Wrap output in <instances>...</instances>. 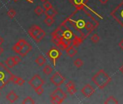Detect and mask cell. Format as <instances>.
<instances>
[{
    "label": "cell",
    "instance_id": "obj_1",
    "mask_svg": "<svg viewBox=\"0 0 123 104\" xmlns=\"http://www.w3.org/2000/svg\"><path fill=\"white\" fill-rule=\"evenodd\" d=\"M91 80L99 89H104L111 82V78L104 69H100L94 76H93Z\"/></svg>",
    "mask_w": 123,
    "mask_h": 104
},
{
    "label": "cell",
    "instance_id": "obj_2",
    "mask_svg": "<svg viewBox=\"0 0 123 104\" xmlns=\"http://www.w3.org/2000/svg\"><path fill=\"white\" fill-rule=\"evenodd\" d=\"M12 74L2 64L0 63V89H2L9 82Z\"/></svg>",
    "mask_w": 123,
    "mask_h": 104
},
{
    "label": "cell",
    "instance_id": "obj_3",
    "mask_svg": "<svg viewBox=\"0 0 123 104\" xmlns=\"http://www.w3.org/2000/svg\"><path fill=\"white\" fill-rule=\"evenodd\" d=\"M110 15L123 28V1L111 12Z\"/></svg>",
    "mask_w": 123,
    "mask_h": 104
},
{
    "label": "cell",
    "instance_id": "obj_4",
    "mask_svg": "<svg viewBox=\"0 0 123 104\" xmlns=\"http://www.w3.org/2000/svg\"><path fill=\"white\" fill-rule=\"evenodd\" d=\"M65 80V78L59 72H56L50 78L51 82L56 87H59L62 84H63Z\"/></svg>",
    "mask_w": 123,
    "mask_h": 104
},
{
    "label": "cell",
    "instance_id": "obj_5",
    "mask_svg": "<svg viewBox=\"0 0 123 104\" xmlns=\"http://www.w3.org/2000/svg\"><path fill=\"white\" fill-rule=\"evenodd\" d=\"M46 55H47V57H49V59H51V60L54 63V65L55 66L56 60L58 59H59V57L62 55V53H61V51L59 49H57L56 48H51L47 52Z\"/></svg>",
    "mask_w": 123,
    "mask_h": 104
},
{
    "label": "cell",
    "instance_id": "obj_6",
    "mask_svg": "<svg viewBox=\"0 0 123 104\" xmlns=\"http://www.w3.org/2000/svg\"><path fill=\"white\" fill-rule=\"evenodd\" d=\"M28 84L34 89L40 87V86H43L44 84V80L38 75H34L28 82Z\"/></svg>",
    "mask_w": 123,
    "mask_h": 104
},
{
    "label": "cell",
    "instance_id": "obj_7",
    "mask_svg": "<svg viewBox=\"0 0 123 104\" xmlns=\"http://www.w3.org/2000/svg\"><path fill=\"white\" fill-rule=\"evenodd\" d=\"M96 90L93 87V86H91L90 84H87L82 89H81V92L83 93V95L86 97V98H90L91 96H92L93 95V93L95 92Z\"/></svg>",
    "mask_w": 123,
    "mask_h": 104
},
{
    "label": "cell",
    "instance_id": "obj_8",
    "mask_svg": "<svg viewBox=\"0 0 123 104\" xmlns=\"http://www.w3.org/2000/svg\"><path fill=\"white\" fill-rule=\"evenodd\" d=\"M53 96H56V97H59V98H61L62 100H65V99H66L67 98V95L66 93H65V92L62 90L60 87H57L51 94V97H53Z\"/></svg>",
    "mask_w": 123,
    "mask_h": 104
},
{
    "label": "cell",
    "instance_id": "obj_9",
    "mask_svg": "<svg viewBox=\"0 0 123 104\" xmlns=\"http://www.w3.org/2000/svg\"><path fill=\"white\" fill-rule=\"evenodd\" d=\"M31 49H32V46H31V44L26 43L22 47V48L20 49V52H19L18 54H19L21 57H25V56L29 53V52L31 51Z\"/></svg>",
    "mask_w": 123,
    "mask_h": 104
},
{
    "label": "cell",
    "instance_id": "obj_10",
    "mask_svg": "<svg viewBox=\"0 0 123 104\" xmlns=\"http://www.w3.org/2000/svg\"><path fill=\"white\" fill-rule=\"evenodd\" d=\"M41 30V28L38 26V25H33L32 26L29 30H28V34L33 38H34L36 37V35L39 33V31Z\"/></svg>",
    "mask_w": 123,
    "mask_h": 104
},
{
    "label": "cell",
    "instance_id": "obj_11",
    "mask_svg": "<svg viewBox=\"0 0 123 104\" xmlns=\"http://www.w3.org/2000/svg\"><path fill=\"white\" fill-rule=\"evenodd\" d=\"M66 87L68 89V92L72 95H74L77 92V90L75 88V85L73 81H70L68 83H67L66 84Z\"/></svg>",
    "mask_w": 123,
    "mask_h": 104
},
{
    "label": "cell",
    "instance_id": "obj_12",
    "mask_svg": "<svg viewBox=\"0 0 123 104\" xmlns=\"http://www.w3.org/2000/svg\"><path fill=\"white\" fill-rule=\"evenodd\" d=\"M6 98H7V100L9 102H10V103H14V102H15V101L18 99V95L14 91H11V92H10L7 95Z\"/></svg>",
    "mask_w": 123,
    "mask_h": 104
},
{
    "label": "cell",
    "instance_id": "obj_13",
    "mask_svg": "<svg viewBox=\"0 0 123 104\" xmlns=\"http://www.w3.org/2000/svg\"><path fill=\"white\" fill-rule=\"evenodd\" d=\"M66 52H67V54L70 57H73L78 53V51L73 46H68L66 48Z\"/></svg>",
    "mask_w": 123,
    "mask_h": 104
},
{
    "label": "cell",
    "instance_id": "obj_14",
    "mask_svg": "<svg viewBox=\"0 0 123 104\" xmlns=\"http://www.w3.org/2000/svg\"><path fill=\"white\" fill-rule=\"evenodd\" d=\"M45 35H46V33H45V31L43 30H41L40 31H39V33L36 35V37L33 38L37 43H38V42H40L44 37H45Z\"/></svg>",
    "mask_w": 123,
    "mask_h": 104
},
{
    "label": "cell",
    "instance_id": "obj_15",
    "mask_svg": "<svg viewBox=\"0 0 123 104\" xmlns=\"http://www.w3.org/2000/svg\"><path fill=\"white\" fill-rule=\"evenodd\" d=\"M73 2L76 7H78L79 8H82L83 7H84L86 5V4L88 2V0H74Z\"/></svg>",
    "mask_w": 123,
    "mask_h": 104
},
{
    "label": "cell",
    "instance_id": "obj_16",
    "mask_svg": "<svg viewBox=\"0 0 123 104\" xmlns=\"http://www.w3.org/2000/svg\"><path fill=\"white\" fill-rule=\"evenodd\" d=\"M44 13H45L46 16H49V17H54L57 14V12H56V10L55 9H54L53 7H51V8H50V9H49V10H45Z\"/></svg>",
    "mask_w": 123,
    "mask_h": 104
},
{
    "label": "cell",
    "instance_id": "obj_17",
    "mask_svg": "<svg viewBox=\"0 0 123 104\" xmlns=\"http://www.w3.org/2000/svg\"><path fill=\"white\" fill-rule=\"evenodd\" d=\"M5 64L9 67V68H12L14 67L15 65H17V64L15 63V62L13 59V57H9L6 61H5Z\"/></svg>",
    "mask_w": 123,
    "mask_h": 104
},
{
    "label": "cell",
    "instance_id": "obj_18",
    "mask_svg": "<svg viewBox=\"0 0 123 104\" xmlns=\"http://www.w3.org/2000/svg\"><path fill=\"white\" fill-rule=\"evenodd\" d=\"M36 63L38 65V66H40V67H42L44 64H45V62H46V59H45V57H43V56H38L37 58H36Z\"/></svg>",
    "mask_w": 123,
    "mask_h": 104
},
{
    "label": "cell",
    "instance_id": "obj_19",
    "mask_svg": "<svg viewBox=\"0 0 123 104\" xmlns=\"http://www.w3.org/2000/svg\"><path fill=\"white\" fill-rule=\"evenodd\" d=\"M104 103L105 104H117L118 100L114 96H109V98L106 99V100L104 101Z\"/></svg>",
    "mask_w": 123,
    "mask_h": 104
},
{
    "label": "cell",
    "instance_id": "obj_20",
    "mask_svg": "<svg viewBox=\"0 0 123 104\" xmlns=\"http://www.w3.org/2000/svg\"><path fill=\"white\" fill-rule=\"evenodd\" d=\"M54 19L52 17H49L46 16V17L44 19V23L47 25V26H51L54 24Z\"/></svg>",
    "mask_w": 123,
    "mask_h": 104
},
{
    "label": "cell",
    "instance_id": "obj_21",
    "mask_svg": "<svg viewBox=\"0 0 123 104\" xmlns=\"http://www.w3.org/2000/svg\"><path fill=\"white\" fill-rule=\"evenodd\" d=\"M62 37L67 38V39H69V40H72L73 37V33H72V31L69 30H65L63 32V35Z\"/></svg>",
    "mask_w": 123,
    "mask_h": 104
},
{
    "label": "cell",
    "instance_id": "obj_22",
    "mask_svg": "<svg viewBox=\"0 0 123 104\" xmlns=\"http://www.w3.org/2000/svg\"><path fill=\"white\" fill-rule=\"evenodd\" d=\"M52 71H53V69H52V67H51L50 65H46V66L43 67V73H44L46 75H51V72H52Z\"/></svg>",
    "mask_w": 123,
    "mask_h": 104
},
{
    "label": "cell",
    "instance_id": "obj_23",
    "mask_svg": "<svg viewBox=\"0 0 123 104\" xmlns=\"http://www.w3.org/2000/svg\"><path fill=\"white\" fill-rule=\"evenodd\" d=\"M64 100H62L61 98H59V97H56V96H53V97H51V102L52 103H56V104H59V103H62Z\"/></svg>",
    "mask_w": 123,
    "mask_h": 104
},
{
    "label": "cell",
    "instance_id": "obj_24",
    "mask_svg": "<svg viewBox=\"0 0 123 104\" xmlns=\"http://www.w3.org/2000/svg\"><path fill=\"white\" fill-rule=\"evenodd\" d=\"M83 42V39L80 37H75V39L73 40V45L74 46H78L81 43Z\"/></svg>",
    "mask_w": 123,
    "mask_h": 104
},
{
    "label": "cell",
    "instance_id": "obj_25",
    "mask_svg": "<svg viewBox=\"0 0 123 104\" xmlns=\"http://www.w3.org/2000/svg\"><path fill=\"white\" fill-rule=\"evenodd\" d=\"M22 103L23 104H34L35 101L33 100V99L31 97H27L23 100Z\"/></svg>",
    "mask_w": 123,
    "mask_h": 104
},
{
    "label": "cell",
    "instance_id": "obj_26",
    "mask_svg": "<svg viewBox=\"0 0 123 104\" xmlns=\"http://www.w3.org/2000/svg\"><path fill=\"white\" fill-rule=\"evenodd\" d=\"M34 12H35V13H36L38 16H41V15L44 12V10H43V9L41 6H38V7L34 10Z\"/></svg>",
    "mask_w": 123,
    "mask_h": 104
},
{
    "label": "cell",
    "instance_id": "obj_27",
    "mask_svg": "<svg viewBox=\"0 0 123 104\" xmlns=\"http://www.w3.org/2000/svg\"><path fill=\"white\" fill-rule=\"evenodd\" d=\"M74 65L78 67V68H80L83 65V62L80 59H77L74 61Z\"/></svg>",
    "mask_w": 123,
    "mask_h": 104
},
{
    "label": "cell",
    "instance_id": "obj_28",
    "mask_svg": "<svg viewBox=\"0 0 123 104\" xmlns=\"http://www.w3.org/2000/svg\"><path fill=\"white\" fill-rule=\"evenodd\" d=\"M91 41H92L93 43H98V42L99 41V40H100L99 35H98V34H96V33H94V34L91 36Z\"/></svg>",
    "mask_w": 123,
    "mask_h": 104
},
{
    "label": "cell",
    "instance_id": "obj_29",
    "mask_svg": "<svg viewBox=\"0 0 123 104\" xmlns=\"http://www.w3.org/2000/svg\"><path fill=\"white\" fill-rule=\"evenodd\" d=\"M7 15L10 17V18H14L15 16L16 15V11L13 9H10L8 10L7 12Z\"/></svg>",
    "mask_w": 123,
    "mask_h": 104
},
{
    "label": "cell",
    "instance_id": "obj_30",
    "mask_svg": "<svg viewBox=\"0 0 123 104\" xmlns=\"http://www.w3.org/2000/svg\"><path fill=\"white\" fill-rule=\"evenodd\" d=\"M43 9H44L45 10H49V9L53 7V6H52V5H51L49 2L46 1V2H44V3H43Z\"/></svg>",
    "mask_w": 123,
    "mask_h": 104
},
{
    "label": "cell",
    "instance_id": "obj_31",
    "mask_svg": "<svg viewBox=\"0 0 123 104\" xmlns=\"http://www.w3.org/2000/svg\"><path fill=\"white\" fill-rule=\"evenodd\" d=\"M35 91H36V92L38 95H41L43 93L44 90H43V88L42 87V86H40V87L36 88V89H35Z\"/></svg>",
    "mask_w": 123,
    "mask_h": 104
},
{
    "label": "cell",
    "instance_id": "obj_32",
    "mask_svg": "<svg viewBox=\"0 0 123 104\" xmlns=\"http://www.w3.org/2000/svg\"><path fill=\"white\" fill-rule=\"evenodd\" d=\"M18 78H19V77L12 75V77H11V78H10V82H13L14 84H17V82H18Z\"/></svg>",
    "mask_w": 123,
    "mask_h": 104
},
{
    "label": "cell",
    "instance_id": "obj_33",
    "mask_svg": "<svg viewBox=\"0 0 123 104\" xmlns=\"http://www.w3.org/2000/svg\"><path fill=\"white\" fill-rule=\"evenodd\" d=\"M21 48H22V47H20V46H18V44H15V45L12 47V50L15 51L16 52V53H18V54L20 52V51Z\"/></svg>",
    "mask_w": 123,
    "mask_h": 104
},
{
    "label": "cell",
    "instance_id": "obj_34",
    "mask_svg": "<svg viewBox=\"0 0 123 104\" xmlns=\"http://www.w3.org/2000/svg\"><path fill=\"white\" fill-rule=\"evenodd\" d=\"M52 41H53L54 43L57 45L60 42V38L56 37V36H55V35H52Z\"/></svg>",
    "mask_w": 123,
    "mask_h": 104
},
{
    "label": "cell",
    "instance_id": "obj_35",
    "mask_svg": "<svg viewBox=\"0 0 123 104\" xmlns=\"http://www.w3.org/2000/svg\"><path fill=\"white\" fill-rule=\"evenodd\" d=\"M27 42H26V40H24V39H20L19 40H18V42L16 43V44H18V46H20V47H23L25 43H26Z\"/></svg>",
    "mask_w": 123,
    "mask_h": 104
},
{
    "label": "cell",
    "instance_id": "obj_36",
    "mask_svg": "<svg viewBox=\"0 0 123 104\" xmlns=\"http://www.w3.org/2000/svg\"><path fill=\"white\" fill-rule=\"evenodd\" d=\"M24 83H25V80L23 79H22L21 77H19L18 78V80L17 82V85H23Z\"/></svg>",
    "mask_w": 123,
    "mask_h": 104
},
{
    "label": "cell",
    "instance_id": "obj_37",
    "mask_svg": "<svg viewBox=\"0 0 123 104\" xmlns=\"http://www.w3.org/2000/svg\"><path fill=\"white\" fill-rule=\"evenodd\" d=\"M13 59H14V61L15 62V63H16L17 64H18L19 62H21V58H20V57H18V56L13 57Z\"/></svg>",
    "mask_w": 123,
    "mask_h": 104
},
{
    "label": "cell",
    "instance_id": "obj_38",
    "mask_svg": "<svg viewBox=\"0 0 123 104\" xmlns=\"http://www.w3.org/2000/svg\"><path fill=\"white\" fill-rule=\"evenodd\" d=\"M119 46L120 47V48H121L122 50H123V39H122V40H120V42L119 43Z\"/></svg>",
    "mask_w": 123,
    "mask_h": 104
},
{
    "label": "cell",
    "instance_id": "obj_39",
    "mask_svg": "<svg viewBox=\"0 0 123 104\" xmlns=\"http://www.w3.org/2000/svg\"><path fill=\"white\" fill-rule=\"evenodd\" d=\"M98 1L100 2V3H101V4H102V5H105V4H106V3L108 2L109 0H98Z\"/></svg>",
    "mask_w": 123,
    "mask_h": 104
},
{
    "label": "cell",
    "instance_id": "obj_40",
    "mask_svg": "<svg viewBox=\"0 0 123 104\" xmlns=\"http://www.w3.org/2000/svg\"><path fill=\"white\" fill-rule=\"evenodd\" d=\"M4 53V48L2 47H1V46H0V55H1L2 54Z\"/></svg>",
    "mask_w": 123,
    "mask_h": 104
},
{
    "label": "cell",
    "instance_id": "obj_41",
    "mask_svg": "<svg viewBox=\"0 0 123 104\" xmlns=\"http://www.w3.org/2000/svg\"><path fill=\"white\" fill-rule=\"evenodd\" d=\"M3 43H4V39H3V38L0 36V46H1Z\"/></svg>",
    "mask_w": 123,
    "mask_h": 104
},
{
    "label": "cell",
    "instance_id": "obj_42",
    "mask_svg": "<svg viewBox=\"0 0 123 104\" xmlns=\"http://www.w3.org/2000/svg\"><path fill=\"white\" fill-rule=\"evenodd\" d=\"M119 71H120V72H121L123 74V65H122V67L119 68Z\"/></svg>",
    "mask_w": 123,
    "mask_h": 104
},
{
    "label": "cell",
    "instance_id": "obj_43",
    "mask_svg": "<svg viewBox=\"0 0 123 104\" xmlns=\"http://www.w3.org/2000/svg\"><path fill=\"white\" fill-rule=\"evenodd\" d=\"M27 1H28V2H31V3H33V1H34V0H27Z\"/></svg>",
    "mask_w": 123,
    "mask_h": 104
},
{
    "label": "cell",
    "instance_id": "obj_44",
    "mask_svg": "<svg viewBox=\"0 0 123 104\" xmlns=\"http://www.w3.org/2000/svg\"><path fill=\"white\" fill-rule=\"evenodd\" d=\"M40 1H41V2H44L47 1V0H40Z\"/></svg>",
    "mask_w": 123,
    "mask_h": 104
},
{
    "label": "cell",
    "instance_id": "obj_45",
    "mask_svg": "<svg viewBox=\"0 0 123 104\" xmlns=\"http://www.w3.org/2000/svg\"><path fill=\"white\" fill-rule=\"evenodd\" d=\"M0 95H1V92H0Z\"/></svg>",
    "mask_w": 123,
    "mask_h": 104
}]
</instances>
